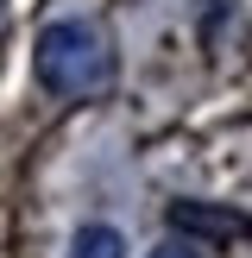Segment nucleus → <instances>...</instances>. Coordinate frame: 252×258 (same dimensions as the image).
<instances>
[{"label":"nucleus","instance_id":"obj_3","mask_svg":"<svg viewBox=\"0 0 252 258\" xmlns=\"http://www.w3.org/2000/svg\"><path fill=\"white\" fill-rule=\"evenodd\" d=\"M170 221H176V227H189V233H239V221H227V214H208V208H196V202H176V208H170Z\"/></svg>","mask_w":252,"mask_h":258},{"label":"nucleus","instance_id":"obj_1","mask_svg":"<svg viewBox=\"0 0 252 258\" xmlns=\"http://www.w3.org/2000/svg\"><path fill=\"white\" fill-rule=\"evenodd\" d=\"M32 70L50 95H95L107 88L113 63H107V44L95 38V25L82 19H57L38 32V50H32Z\"/></svg>","mask_w":252,"mask_h":258},{"label":"nucleus","instance_id":"obj_2","mask_svg":"<svg viewBox=\"0 0 252 258\" xmlns=\"http://www.w3.org/2000/svg\"><path fill=\"white\" fill-rule=\"evenodd\" d=\"M70 258H126V239L113 227H82L70 239Z\"/></svg>","mask_w":252,"mask_h":258},{"label":"nucleus","instance_id":"obj_4","mask_svg":"<svg viewBox=\"0 0 252 258\" xmlns=\"http://www.w3.org/2000/svg\"><path fill=\"white\" fill-rule=\"evenodd\" d=\"M151 258H202V252H196V246H158Z\"/></svg>","mask_w":252,"mask_h":258}]
</instances>
